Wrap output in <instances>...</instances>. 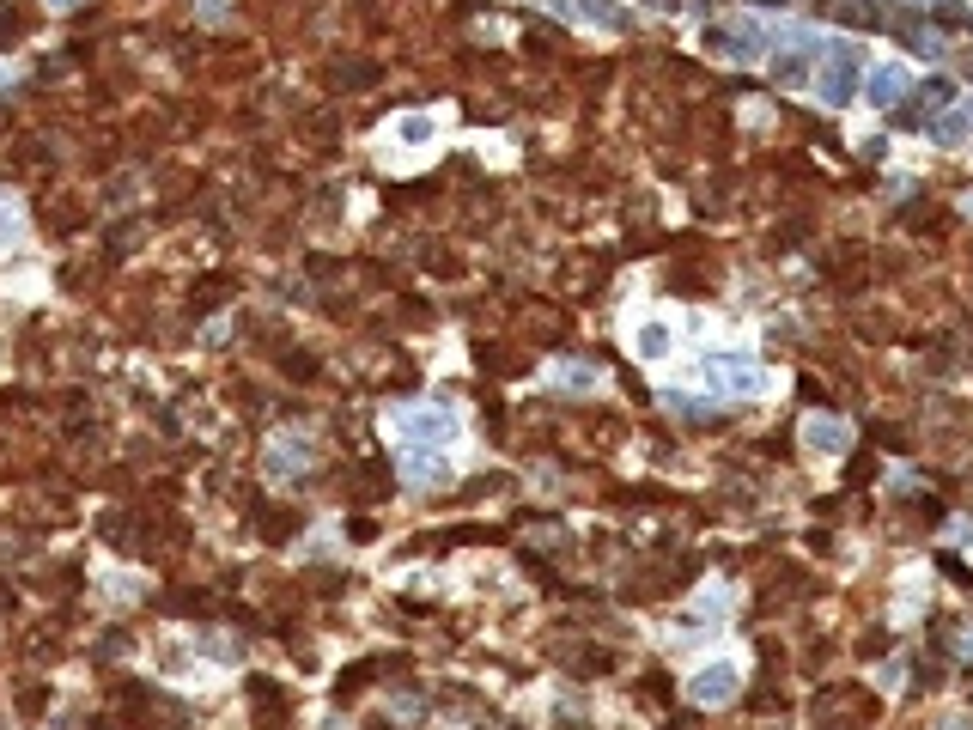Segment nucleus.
I'll use <instances>...</instances> for the list:
<instances>
[{
    "label": "nucleus",
    "instance_id": "2",
    "mask_svg": "<svg viewBox=\"0 0 973 730\" xmlns=\"http://www.w3.org/2000/svg\"><path fill=\"white\" fill-rule=\"evenodd\" d=\"M712 378H718L724 390H755V384H761V372H755V365H748L742 353H730V359H712Z\"/></svg>",
    "mask_w": 973,
    "mask_h": 730
},
{
    "label": "nucleus",
    "instance_id": "4",
    "mask_svg": "<svg viewBox=\"0 0 973 730\" xmlns=\"http://www.w3.org/2000/svg\"><path fill=\"white\" fill-rule=\"evenodd\" d=\"M633 341H639V353H645V359H663V353H669V329H663V323H645Z\"/></svg>",
    "mask_w": 973,
    "mask_h": 730
},
{
    "label": "nucleus",
    "instance_id": "3",
    "mask_svg": "<svg viewBox=\"0 0 973 730\" xmlns=\"http://www.w3.org/2000/svg\"><path fill=\"white\" fill-rule=\"evenodd\" d=\"M840 445H846L840 420H809V451H840Z\"/></svg>",
    "mask_w": 973,
    "mask_h": 730
},
{
    "label": "nucleus",
    "instance_id": "5",
    "mask_svg": "<svg viewBox=\"0 0 973 730\" xmlns=\"http://www.w3.org/2000/svg\"><path fill=\"white\" fill-rule=\"evenodd\" d=\"M943 730H973V724H961V718H949V724H943Z\"/></svg>",
    "mask_w": 973,
    "mask_h": 730
},
{
    "label": "nucleus",
    "instance_id": "1",
    "mask_svg": "<svg viewBox=\"0 0 973 730\" xmlns=\"http://www.w3.org/2000/svg\"><path fill=\"white\" fill-rule=\"evenodd\" d=\"M736 688H742V670L730 664V657H724V664H706V670L688 676V700H694V706H730Z\"/></svg>",
    "mask_w": 973,
    "mask_h": 730
}]
</instances>
